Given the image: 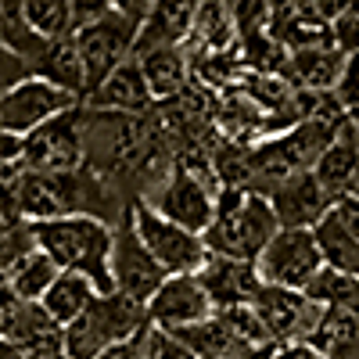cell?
Returning a JSON list of instances; mask_svg holds the SVG:
<instances>
[{"label": "cell", "mask_w": 359, "mask_h": 359, "mask_svg": "<svg viewBox=\"0 0 359 359\" xmlns=\"http://www.w3.org/2000/svg\"><path fill=\"white\" fill-rule=\"evenodd\" d=\"M269 359H323L309 341H294V345H277L269 352Z\"/></svg>", "instance_id": "ab89813d"}, {"label": "cell", "mask_w": 359, "mask_h": 359, "mask_svg": "<svg viewBox=\"0 0 359 359\" xmlns=\"http://www.w3.org/2000/svg\"><path fill=\"white\" fill-rule=\"evenodd\" d=\"M76 47L86 69V94L97 90L115 69H123L133 50H137V36H140V22L126 18L123 11H111L97 22H90L83 29H76Z\"/></svg>", "instance_id": "5b68a950"}, {"label": "cell", "mask_w": 359, "mask_h": 359, "mask_svg": "<svg viewBox=\"0 0 359 359\" xmlns=\"http://www.w3.org/2000/svg\"><path fill=\"white\" fill-rule=\"evenodd\" d=\"M101 298V287L90 280V277H83V273H69V269H62V277L54 280V287L43 294V313L54 320V323H62V327H69V323H76L90 306H94Z\"/></svg>", "instance_id": "cb8c5ba5"}, {"label": "cell", "mask_w": 359, "mask_h": 359, "mask_svg": "<svg viewBox=\"0 0 359 359\" xmlns=\"http://www.w3.org/2000/svg\"><path fill=\"white\" fill-rule=\"evenodd\" d=\"M172 338L184 345L194 359H233V355H248V348L233 338V331L226 327V320L219 313H212L201 323L191 327H180L172 331Z\"/></svg>", "instance_id": "d4e9b609"}, {"label": "cell", "mask_w": 359, "mask_h": 359, "mask_svg": "<svg viewBox=\"0 0 359 359\" xmlns=\"http://www.w3.org/2000/svg\"><path fill=\"white\" fill-rule=\"evenodd\" d=\"M306 294L323 309H355L359 313V277H348L341 269L323 266L306 287Z\"/></svg>", "instance_id": "83f0119b"}, {"label": "cell", "mask_w": 359, "mask_h": 359, "mask_svg": "<svg viewBox=\"0 0 359 359\" xmlns=\"http://www.w3.org/2000/svg\"><path fill=\"white\" fill-rule=\"evenodd\" d=\"M0 162H25V137L0 130Z\"/></svg>", "instance_id": "74e56055"}, {"label": "cell", "mask_w": 359, "mask_h": 359, "mask_svg": "<svg viewBox=\"0 0 359 359\" xmlns=\"http://www.w3.org/2000/svg\"><path fill=\"white\" fill-rule=\"evenodd\" d=\"M262 198L273 205L280 230H316V223H323L327 212L334 208V198L323 191L316 172L287 176V180H280V184L266 187Z\"/></svg>", "instance_id": "7c38bea8"}, {"label": "cell", "mask_w": 359, "mask_h": 359, "mask_svg": "<svg viewBox=\"0 0 359 359\" xmlns=\"http://www.w3.org/2000/svg\"><path fill=\"white\" fill-rule=\"evenodd\" d=\"M237 22L226 11L223 0H201L191 40H187V54L191 57H219V54H233L237 50Z\"/></svg>", "instance_id": "44dd1931"}, {"label": "cell", "mask_w": 359, "mask_h": 359, "mask_svg": "<svg viewBox=\"0 0 359 359\" xmlns=\"http://www.w3.org/2000/svg\"><path fill=\"white\" fill-rule=\"evenodd\" d=\"M255 313L262 316L273 345H294V341H309L316 323L323 316V306H316L306 291H291V287H273L262 284L259 294L252 298Z\"/></svg>", "instance_id": "30bf717a"}, {"label": "cell", "mask_w": 359, "mask_h": 359, "mask_svg": "<svg viewBox=\"0 0 359 359\" xmlns=\"http://www.w3.org/2000/svg\"><path fill=\"white\" fill-rule=\"evenodd\" d=\"M62 277V266H57L47 252H33L25 262H22V269H18V277L11 280V291L22 298V302H43V294L54 287V280Z\"/></svg>", "instance_id": "f1b7e54d"}, {"label": "cell", "mask_w": 359, "mask_h": 359, "mask_svg": "<svg viewBox=\"0 0 359 359\" xmlns=\"http://www.w3.org/2000/svg\"><path fill=\"white\" fill-rule=\"evenodd\" d=\"M201 284L212 294L216 309H230V306H248L259 294L262 280H259V266L248 259H230V255H212L198 269Z\"/></svg>", "instance_id": "2e32d148"}, {"label": "cell", "mask_w": 359, "mask_h": 359, "mask_svg": "<svg viewBox=\"0 0 359 359\" xmlns=\"http://www.w3.org/2000/svg\"><path fill=\"white\" fill-rule=\"evenodd\" d=\"M355 130H359V126H355Z\"/></svg>", "instance_id": "7dc6e473"}, {"label": "cell", "mask_w": 359, "mask_h": 359, "mask_svg": "<svg viewBox=\"0 0 359 359\" xmlns=\"http://www.w3.org/2000/svg\"><path fill=\"white\" fill-rule=\"evenodd\" d=\"M25 79H33V72H29V65H25V57L15 54L4 40H0V97H4L8 90H15L18 83H25Z\"/></svg>", "instance_id": "e575fe53"}, {"label": "cell", "mask_w": 359, "mask_h": 359, "mask_svg": "<svg viewBox=\"0 0 359 359\" xmlns=\"http://www.w3.org/2000/svg\"><path fill=\"white\" fill-rule=\"evenodd\" d=\"M11 226H18V223H11V219H8V216H4V212H0V237H4V233H8V230H11Z\"/></svg>", "instance_id": "7bdbcfd3"}, {"label": "cell", "mask_w": 359, "mask_h": 359, "mask_svg": "<svg viewBox=\"0 0 359 359\" xmlns=\"http://www.w3.org/2000/svg\"><path fill=\"white\" fill-rule=\"evenodd\" d=\"M69 8H72V33H76V29H83V25H90V22H97V18H104V15H111V11H115L111 0H69Z\"/></svg>", "instance_id": "d590c367"}, {"label": "cell", "mask_w": 359, "mask_h": 359, "mask_svg": "<svg viewBox=\"0 0 359 359\" xmlns=\"http://www.w3.org/2000/svg\"><path fill=\"white\" fill-rule=\"evenodd\" d=\"M137 62H140L144 79H147V86H151L158 104L180 101L187 94V83H191V54H187V47H155V50L137 54Z\"/></svg>", "instance_id": "ffe728a7"}, {"label": "cell", "mask_w": 359, "mask_h": 359, "mask_svg": "<svg viewBox=\"0 0 359 359\" xmlns=\"http://www.w3.org/2000/svg\"><path fill=\"white\" fill-rule=\"evenodd\" d=\"M269 36L287 54L313 50V47H334L331 25H327L309 0H269Z\"/></svg>", "instance_id": "5bb4252c"}, {"label": "cell", "mask_w": 359, "mask_h": 359, "mask_svg": "<svg viewBox=\"0 0 359 359\" xmlns=\"http://www.w3.org/2000/svg\"><path fill=\"white\" fill-rule=\"evenodd\" d=\"M219 180L208 176V169H191V165H172V172L147 194L144 201L162 212L165 219L180 223L184 230L208 233L216 219V198H219Z\"/></svg>", "instance_id": "277c9868"}, {"label": "cell", "mask_w": 359, "mask_h": 359, "mask_svg": "<svg viewBox=\"0 0 359 359\" xmlns=\"http://www.w3.org/2000/svg\"><path fill=\"white\" fill-rule=\"evenodd\" d=\"M348 69V54L338 47H313V50H294L287 54L284 79L306 94H338L341 76Z\"/></svg>", "instance_id": "ac0fdd59"}, {"label": "cell", "mask_w": 359, "mask_h": 359, "mask_svg": "<svg viewBox=\"0 0 359 359\" xmlns=\"http://www.w3.org/2000/svg\"><path fill=\"white\" fill-rule=\"evenodd\" d=\"M198 8H201V0H155L147 18L140 22L133 57L144 50H155V47H187Z\"/></svg>", "instance_id": "e0dca14e"}, {"label": "cell", "mask_w": 359, "mask_h": 359, "mask_svg": "<svg viewBox=\"0 0 359 359\" xmlns=\"http://www.w3.org/2000/svg\"><path fill=\"white\" fill-rule=\"evenodd\" d=\"M345 198H355V201H359V176L352 180V187H348V194H345Z\"/></svg>", "instance_id": "ee69618b"}, {"label": "cell", "mask_w": 359, "mask_h": 359, "mask_svg": "<svg viewBox=\"0 0 359 359\" xmlns=\"http://www.w3.org/2000/svg\"><path fill=\"white\" fill-rule=\"evenodd\" d=\"M22 15L47 40L72 36V8H69V0H22Z\"/></svg>", "instance_id": "f546056e"}, {"label": "cell", "mask_w": 359, "mask_h": 359, "mask_svg": "<svg viewBox=\"0 0 359 359\" xmlns=\"http://www.w3.org/2000/svg\"><path fill=\"white\" fill-rule=\"evenodd\" d=\"M226 11L237 22V33H259V29H269V0H223Z\"/></svg>", "instance_id": "1f68e13d"}, {"label": "cell", "mask_w": 359, "mask_h": 359, "mask_svg": "<svg viewBox=\"0 0 359 359\" xmlns=\"http://www.w3.org/2000/svg\"><path fill=\"white\" fill-rule=\"evenodd\" d=\"M313 172H316V180L323 184V191L331 194L334 201L348 194L352 180L359 176V130H355L352 118L338 130V137H334L331 147L320 155V162H316Z\"/></svg>", "instance_id": "603a6c76"}, {"label": "cell", "mask_w": 359, "mask_h": 359, "mask_svg": "<svg viewBox=\"0 0 359 359\" xmlns=\"http://www.w3.org/2000/svg\"><path fill=\"white\" fill-rule=\"evenodd\" d=\"M216 313V302L208 287L201 284L198 273H176V277H165V284L158 287V294L151 298L147 306V316H151V327L158 331H180V327H191V323H201Z\"/></svg>", "instance_id": "4fadbf2b"}, {"label": "cell", "mask_w": 359, "mask_h": 359, "mask_svg": "<svg viewBox=\"0 0 359 359\" xmlns=\"http://www.w3.org/2000/svg\"><path fill=\"white\" fill-rule=\"evenodd\" d=\"M147 331V327H144ZM140 331V334H144ZM140 334L133 338V341H126V345H115V348H108L104 355H97V359H140Z\"/></svg>", "instance_id": "b9f144b4"}, {"label": "cell", "mask_w": 359, "mask_h": 359, "mask_svg": "<svg viewBox=\"0 0 359 359\" xmlns=\"http://www.w3.org/2000/svg\"><path fill=\"white\" fill-rule=\"evenodd\" d=\"M115 4V11H123L126 18H133V22H144L147 18V11H151V4L155 0H111Z\"/></svg>", "instance_id": "60d3db41"}, {"label": "cell", "mask_w": 359, "mask_h": 359, "mask_svg": "<svg viewBox=\"0 0 359 359\" xmlns=\"http://www.w3.org/2000/svg\"><path fill=\"white\" fill-rule=\"evenodd\" d=\"M144 327H151L147 306L130 302L126 294H101L76 323L65 327V355L72 359H97L115 345L133 341Z\"/></svg>", "instance_id": "3957f363"}, {"label": "cell", "mask_w": 359, "mask_h": 359, "mask_svg": "<svg viewBox=\"0 0 359 359\" xmlns=\"http://www.w3.org/2000/svg\"><path fill=\"white\" fill-rule=\"evenodd\" d=\"M76 104H83V101L33 76V79L18 83L15 90H8V94L0 97V130L29 137L43 123H50L54 115H62V111H69Z\"/></svg>", "instance_id": "8fae6325"}, {"label": "cell", "mask_w": 359, "mask_h": 359, "mask_svg": "<svg viewBox=\"0 0 359 359\" xmlns=\"http://www.w3.org/2000/svg\"><path fill=\"white\" fill-rule=\"evenodd\" d=\"M331 212L338 216V223H341V226L355 237V241H359V201H355V198H338Z\"/></svg>", "instance_id": "8d00e7d4"}, {"label": "cell", "mask_w": 359, "mask_h": 359, "mask_svg": "<svg viewBox=\"0 0 359 359\" xmlns=\"http://www.w3.org/2000/svg\"><path fill=\"white\" fill-rule=\"evenodd\" d=\"M130 219H133V226L140 233L144 248L158 259V266L165 269L169 277H176V273H198V269L208 262L205 237L194 233V230H184L172 219H165L147 201H137L130 208Z\"/></svg>", "instance_id": "8992f818"}, {"label": "cell", "mask_w": 359, "mask_h": 359, "mask_svg": "<svg viewBox=\"0 0 359 359\" xmlns=\"http://www.w3.org/2000/svg\"><path fill=\"white\" fill-rule=\"evenodd\" d=\"M83 104L94 108V111H115V115H147L158 101H155L151 86L144 79L140 62L130 57V62L123 69H115L97 90H90Z\"/></svg>", "instance_id": "9a60e30c"}, {"label": "cell", "mask_w": 359, "mask_h": 359, "mask_svg": "<svg viewBox=\"0 0 359 359\" xmlns=\"http://www.w3.org/2000/svg\"><path fill=\"white\" fill-rule=\"evenodd\" d=\"M36 79L65 90V94L86 101V69H83V57H79V47H76V36H62V40H50L43 47V54L29 65Z\"/></svg>", "instance_id": "7402d4cb"}, {"label": "cell", "mask_w": 359, "mask_h": 359, "mask_svg": "<svg viewBox=\"0 0 359 359\" xmlns=\"http://www.w3.org/2000/svg\"><path fill=\"white\" fill-rule=\"evenodd\" d=\"M36 248L47 252L69 273L90 277L101 294H111V245H115V226L94 216H62L33 223Z\"/></svg>", "instance_id": "6da1fadb"}, {"label": "cell", "mask_w": 359, "mask_h": 359, "mask_svg": "<svg viewBox=\"0 0 359 359\" xmlns=\"http://www.w3.org/2000/svg\"><path fill=\"white\" fill-rule=\"evenodd\" d=\"M0 341H11L15 348H22L29 359H43V355H54V352H65V327L54 323L43 306L36 302H25L18 309V316L11 320L8 334Z\"/></svg>", "instance_id": "d6986e66"}, {"label": "cell", "mask_w": 359, "mask_h": 359, "mask_svg": "<svg viewBox=\"0 0 359 359\" xmlns=\"http://www.w3.org/2000/svg\"><path fill=\"white\" fill-rule=\"evenodd\" d=\"M43 359H72V355H65V352H54V355H43Z\"/></svg>", "instance_id": "bcb514c9"}, {"label": "cell", "mask_w": 359, "mask_h": 359, "mask_svg": "<svg viewBox=\"0 0 359 359\" xmlns=\"http://www.w3.org/2000/svg\"><path fill=\"white\" fill-rule=\"evenodd\" d=\"M309 4H313V11H316L327 25H331V22H338V18L355 4V0H309Z\"/></svg>", "instance_id": "f35d334b"}, {"label": "cell", "mask_w": 359, "mask_h": 359, "mask_svg": "<svg viewBox=\"0 0 359 359\" xmlns=\"http://www.w3.org/2000/svg\"><path fill=\"white\" fill-rule=\"evenodd\" d=\"M259 280L273 287L306 291L313 277L323 269V255L313 230H277V237L266 245V252L255 259Z\"/></svg>", "instance_id": "9c48e42d"}, {"label": "cell", "mask_w": 359, "mask_h": 359, "mask_svg": "<svg viewBox=\"0 0 359 359\" xmlns=\"http://www.w3.org/2000/svg\"><path fill=\"white\" fill-rule=\"evenodd\" d=\"M36 252V233L33 223H18L0 237V287H11V280L18 277L22 262Z\"/></svg>", "instance_id": "4dcf8cb0"}, {"label": "cell", "mask_w": 359, "mask_h": 359, "mask_svg": "<svg viewBox=\"0 0 359 359\" xmlns=\"http://www.w3.org/2000/svg\"><path fill=\"white\" fill-rule=\"evenodd\" d=\"M331 36H334V47L348 57H359V0L338 18L331 22Z\"/></svg>", "instance_id": "836d02e7"}, {"label": "cell", "mask_w": 359, "mask_h": 359, "mask_svg": "<svg viewBox=\"0 0 359 359\" xmlns=\"http://www.w3.org/2000/svg\"><path fill=\"white\" fill-rule=\"evenodd\" d=\"M86 165V108L76 104L25 137V169L76 172Z\"/></svg>", "instance_id": "52a82bcc"}, {"label": "cell", "mask_w": 359, "mask_h": 359, "mask_svg": "<svg viewBox=\"0 0 359 359\" xmlns=\"http://www.w3.org/2000/svg\"><path fill=\"white\" fill-rule=\"evenodd\" d=\"M165 269L158 266V259L144 248L140 233L133 226V219L126 216L115 226V245H111V287L118 294H126L137 306H151V298L158 294V287L165 284Z\"/></svg>", "instance_id": "ba28073f"}, {"label": "cell", "mask_w": 359, "mask_h": 359, "mask_svg": "<svg viewBox=\"0 0 359 359\" xmlns=\"http://www.w3.org/2000/svg\"><path fill=\"white\" fill-rule=\"evenodd\" d=\"M280 223L277 212L259 191L252 187H223L216 198V219L205 233V245L212 255L248 259L255 262L266 245L277 237Z\"/></svg>", "instance_id": "7a4b0ae2"}, {"label": "cell", "mask_w": 359, "mask_h": 359, "mask_svg": "<svg viewBox=\"0 0 359 359\" xmlns=\"http://www.w3.org/2000/svg\"><path fill=\"white\" fill-rule=\"evenodd\" d=\"M309 345L323 359H359V313L355 309H323Z\"/></svg>", "instance_id": "484cf974"}, {"label": "cell", "mask_w": 359, "mask_h": 359, "mask_svg": "<svg viewBox=\"0 0 359 359\" xmlns=\"http://www.w3.org/2000/svg\"><path fill=\"white\" fill-rule=\"evenodd\" d=\"M140 359H194V355L180 345L169 331L147 327V331L140 334Z\"/></svg>", "instance_id": "d6a6232c"}, {"label": "cell", "mask_w": 359, "mask_h": 359, "mask_svg": "<svg viewBox=\"0 0 359 359\" xmlns=\"http://www.w3.org/2000/svg\"><path fill=\"white\" fill-rule=\"evenodd\" d=\"M233 359H269V352H248V355H233Z\"/></svg>", "instance_id": "f6af8a7d"}, {"label": "cell", "mask_w": 359, "mask_h": 359, "mask_svg": "<svg viewBox=\"0 0 359 359\" xmlns=\"http://www.w3.org/2000/svg\"><path fill=\"white\" fill-rule=\"evenodd\" d=\"M313 237H316V245H320L323 266L341 269V273H348V277H359V241L338 223L334 212H327V219L316 223Z\"/></svg>", "instance_id": "4316f807"}]
</instances>
